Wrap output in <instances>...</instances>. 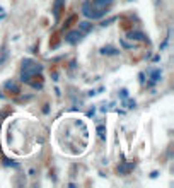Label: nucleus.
I'll return each instance as SVG.
<instances>
[{
  "mask_svg": "<svg viewBox=\"0 0 174 188\" xmlns=\"http://www.w3.org/2000/svg\"><path fill=\"white\" fill-rule=\"evenodd\" d=\"M90 11H92V5H90V2H89V0H85L84 4H82V14H84L85 17H89Z\"/></svg>",
  "mask_w": 174,
  "mask_h": 188,
  "instance_id": "nucleus-11",
  "label": "nucleus"
},
{
  "mask_svg": "<svg viewBox=\"0 0 174 188\" xmlns=\"http://www.w3.org/2000/svg\"><path fill=\"white\" fill-rule=\"evenodd\" d=\"M143 77H145V74H140V82H142V84L145 82V79H143Z\"/></svg>",
  "mask_w": 174,
  "mask_h": 188,
  "instance_id": "nucleus-19",
  "label": "nucleus"
},
{
  "mask_svg": "<svg viewBox=\"0 0 174 188\" xmlns=\"http://www.w3.org/2000/svg\"><path fill=\"white\" fill-rule=\"evenodd\" d=\"M27 84H31L34 89H41V87H43V82H31V80H29Z\"/></svg>",
  "mask_w": 174,
  "mask_h": 188,
  "instance_id": "nucleus-15",
  "label": "nucleus"
},
{
  "mask_svg": "<svg viewBox=\"0 0 174 188\" xmlns=\"http://www.w3.org/2000/svg\"><path fill=\"white\" fill-rule=\"evenodd\" d=\"M160 75H162L160 68H155V70H152V72H150V84L159 82V80H160Z\"/></svg>",
  "mask_w": 174,
  "mask_h": 188,
  "instance_id": "nucleus-9",
  "label": "nucleus"
},
{
  "mask_svg": "<svg viewBox=\"0 0 174 188\" xmlns=\"http://www.w3.org/2000/svg\"><path fill=\"white\" fill-rule=\"evenodd\" d=\"M127 108H135V101H128V103H127Z\"/></svg>",
  "mask_w": 174,
  "mask_h": 188,
  "instance_id": "nucleus-17",
  "label": "nucleus"
},
{
  "mask_svg": "<svg viewBox=\"0 0 174 188\" xmlns=\"http://www.w3.org/2000/svg\"><path fill=\"white\" fill-rule=\"evenodd\" d=\"M128 38L130 39H138V41H147V36L140 31H128Z\"/></svg>",
  "mask_w": 174,
  "mask_h": 188,
  "instance_id": "nucleus-8",
  "label": "nucleus"
},
{
  "mask_svg": "<svg viewBox=\"0 0 174 188\" xmlns=\"http://www.w3.org/2000/svg\"><path fill=\"white\" fill-rule=\"evenodd\" d=\"M114 19H116V17H111V19H108V21H102V24H101V26H109V22H113Z\"/></svg>",
  "mask_w": 174,
  "mask_h": 188,
  "instance_id": "nucleus-16",
  "label": "nucleus"
},
{
  "mask_svg": "<svg viewBox=\"0 0 174 188\" xmlns=\"http://www.w3.org/2000/svg\"><path fill=\"white\" fill-rule=\"evenodd\" d=\"M97 133H99V137L104 140V139H106V127L99 125V127H97Z\"/></svg>",
  "mask_w": 174,
  "mask_h": 188,
  "instance_id": "nucleus-12",
  "label": "nucleus"
},
{
  "mask_svg": "<svg viewBox=\"0 0 174 188\" xmlns=\"http://www.w3.org/2000/svg\"><path fill=\"white\" fill-rule=\"evenodd\" d=\"M113 2H114V0H92L90 5L94 7V9H108Z\"/></svg>",
  "mask_w": 174,
  "mask_h": 188,
  "instance_id": "nucleus-3",
  "label": "nucleus"
},
{
  "mask_svg": "<svg viewBox=\"0 0 174 188\" xmlns=\"http://www.w3.org/2000/svg\"><path fill=\"white\" fill-rule=\"evenodd\" d=\"M92 24H90L89 21H80L79 22V31L82 33V34H89L90 31H92Z\"/></svg>",
  "mask_w": 174,
  "mask_h": 188,
  "instance_id": "nucleus-5",
  "label": "nucleus"
},
{
  "mask_svg": "<svg viewBox=\"0 0 174 188\" xmlns=\"http://www.w3.org/2000/svg\"><path fill=\"white\" fill-rule=\"evenodd\" d=\"M43 72V65L34 62L31 58H24L22 60V72H21V80L22 82H29L32 75Z\"/></svg>",
  "mask_w": 174,
  "mask_h": 188,
  "instance_id": "nucleus-1",
  "label": "nucleus"
},
{
  "mask_svg": "<svg viewBox=\"0 0 174 188\" xmlns=\"http://www.w3.org/2000/svg\"><path fill=\"white\" fill-rule=\"evenodd\" d=\"M101 53H102V55H108V57H114V55L120 53V50L114 48V46H111V45H106V46L101 48Z\"/></svg>",
  "mask_w": 174,
  "mask_h": 188,
  "instance_id": "nucleus-4",
  "label": "nucleus"
},
{
  "mask_svg": "<svg viewBox=\"0 0 174 188\" xmlns=\"http://www.w3.org/2000/svg\"><path fill=\"white\" fill-rule=\"evenodd\" d=\"M159 176V171H152L150 173V178H157Z\"/></svg>",
  "mask_w": 174,
  "mask_h": 188,
  "instance_id": "nucleus-18",
  "label": "nucleus"
},
{
  "mask_svg": "<svg viewBox=\"0 0 174 188\" xmlns=\"http://www.w3.org/2000/svg\"><path fill=\"white\" fill-rule=\"evenodd\" d=\"M82 33L79 31V29H75V31H69L67 34H65V41L69 43V45H75V43H79L80 39H82Z\"/></svg>",
  "mask_w": 174,
  "mask_h": 188,
  "instance_id": "nucleus-2",
  "label": "nucleus"
},
{
  "mask_svg": "<svg viewBox=\"0 0 174 188\" xmlns=\"http://www.w3.org/2000/svg\"><path fill=\"white\" fill-rule=\"evenodd\" d=\"M120 45H121L123 48H127V50H132L133 48V45H130V43H127L125 39H120Z\"/></svg>",
  "mask_w": 174,
  "mask_h": 188,
  "instance_id": "nucleus-13",
  "label": "nucleus"
},
{
  "mask_svg": "<svg viewBox=\"0 0 174 188\" xmlns=\"http://www.w3.org/2000/svg\"><path fill=\"white\" fill-rule=\"evenodd\" d=\"M120 98H121V99H127V98H128V91H127V89H121V91H120Z\"/></svg>",
  "mask_w": 174,
  "mask_h": 188,
  "instance_id": "nucleus-14",
  "label": "nucleus"
},
{
  "mask_svg": "<svg viewBox=\"0 0 174 188\" xmlns=\"http://www.w3.org/2000/svg\"><path fill=\"white\" fill-rule=\"evenodd\" d=\"M63 5H65V0H55V4H53V16H55V19H58Z\"/></svg>",
  "mask_w": 174,
  "mask_h": 188,
  "instance_id": "nucleus-7",
  "label": "nucleus"
},
{
  "mask_svg": "<svg viewBox=\"0 0 174 188\" xmlns=\"http://www.w3.org/2000/svg\"><path fill=\"white\" fill-rule=\"evenodd\" d=\"M4 87H5L7 91H12V92H19V86H17L14 80H5Z\"/></svg>",
  "mask_w": 174,
  "mask_h": 188,
  "instance_id": "nucleus-10",
  "label": "nucleus"
},
{
  "mask_svg": "<svg viewBox=\"0 0 174 188\" xmlns=\"http://www.w3.org/2000/svg\"><path fill=\"white\" fill-rule=\"evenodd\" d=\"M133 168H135V162H123L118 166V173L120 174H127L128 171H132Z\"/></svg>",
  "mask_w": 174,
  "mask_h": 188,
  "instance_id": "nucleus-6",
  "label": "nucleus"
}]
</instances>
